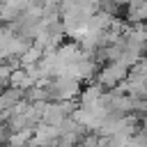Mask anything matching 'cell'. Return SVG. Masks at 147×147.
<instances>
[{
  "label": "cell",
  "instance_id": "cell-6",
  "mask_svg": "<svg viewBox=\"0 0 147 147\" xmlns=\"http://www.w3.org/2000/svg\"><path fill=\"white\" fill-rule=\"evenodd\" d=\"M41 57H44V51L41 48H37L34 44L21 55V69H25V67H34V64H39L41 62Z\"/></svg>",
  "mask_w": 147,
  "mask_h": 147
},
{
  "label": "cell",
  "instance_id": "cell-3",
  "mask_svg": "<svg viewBox=\"0 0 147 147\" xmlns=\"http://www.w3.org/2000/svg\"><path fill=\"white\" fill-rule=\"evenodd\" d=\"M30 2L25 0H5L0 2V25H14L18 23V18L25 14Z\"/></svg>",
  "mask_w": 147,
  "mask_h": 147
},
{
  "label": "cell",
  "instance_id": "cell-1",
  "mask_svg": "<svg viewBox=\"0 0 147 147\" xmlns=\"http://www.w3.org/2000/svg\"><path fill=\"white\" fill-rule=\"evenodd\" d=\"M129 78V69L124 67V64H119V62H108L106 67H101L99 69V74H96V85H101L103 90H117L124 80Z\"/></svg>",
  "mask_w": 147,
  "mask_h": 147
},
{
  "label": "cell",
  "instance_id": "cell-5",
  "mask_svg": "<svg viewBox=\"0 0 147 147\" xmlns=\"http://www.w3.org/2000/svg\"><path fill=\"white\" fill-rule=\"evenodd\" d=\"M126 18L131 23H145L147 21V2H129Z\"/></svg>",
  "mask_w": 147,
  "mask_h": 147
},
{
  "label": "cell",
  "instance_id": "cell-4",
  "mask_svg": "<svg viewBox=\"0 0 147 147\" xmlns=\"http://www.w3.org/2000/svg\"><path fill=\"white\" fill-rule=\"evenodd\" d=\"M103 87L101 85H96V83H90V85H85L83 90H80V96H78V106H83V108H90V106H94V103H99V99L103 96Z\"/></svg>",
  "mask_w": 147,
  "mask_h": 147
},
{
  "label": "cell",
  "instance_id": "cell-2",
  "mask_svg": "<svg viewBox=\"0 0 147 147\" xmlns=\"http://www.w3.org/2000/svg\"><path fill=\"white\" fill-rule=\"evenodd\" d=\"M83 85L74 78H53L51 80V94L53 101H78Z\"/></svg>",
  "mask_w": 147,
  "mask_h": 147
},
{
  "label": "cell",
  "instance_id": "cell-7",
  "mask_svg": "<svg viewBox=\"0 0 147 147\" xmlns=\"http://www.w3.org/2000/svg\"><path fill=\"white\" fill-rule=\"evenodd\" d=\"M0 124H2V122H0Z\"/></svg>",
  "mask_w": 147,
  "mask_h": 147
}]
</instances>
